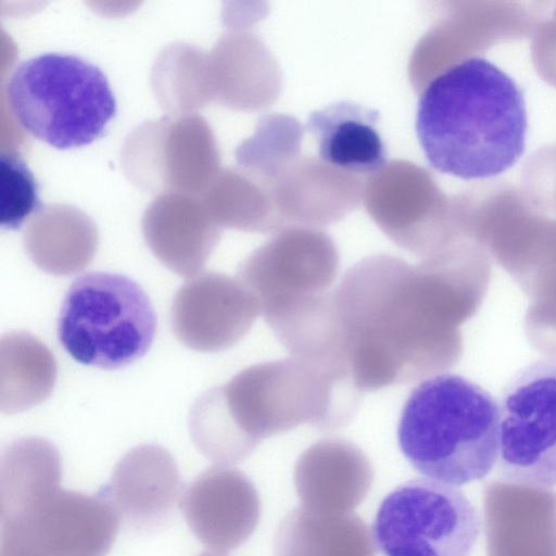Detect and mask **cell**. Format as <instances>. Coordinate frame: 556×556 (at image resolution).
Returning a JSON list of instances; mask_svg holds the SVG:
<instances>
[{"label": "cell", "instance_id": "cell-1", "mask_svg": "<svg viewBox=\"0 0 556 556\" xmlns=\"http://www.w3.org/2000/svg\"><path fill=\"white\" fill-rule=\"evenodd\" d=\"M333 302L343 362L361 392L429 378L455 357L450 324L460 304L429 261L366 257L344 273Z\"/></svg>", "mask_w": 556, "mask_h": 556}, {"label": "cell", "instance_id": "cell-2", "mask_svg": "<svg viewBox=\"0 0 556 556\" xmlns=\"http://www.w3.org/2000/svg\"><path fill=\"white\" fill-rule=\"evenodd\" d=\"M415 128L438 172L465 180L495 177L525 152V97L495 64L468 58L428 83L418 100Z\"/></svg>", "mask_w": 556, "mask_h": 556}, {"label": "cell", "instance_id": "cell-3", "mask_svg": "<svg viewBox=\"0 0 556 556\" xmlns=\"http://www.w3.org/2000/svg\"><path fill=\"white\" fill-rule=\"evenodd\" d=\"M498 421L490 392L459 375L439 374L410 392L397 441L415 470L457 486L484 478L496 465Z\"/></svg>", "mask_w": 556, "mask_h": 556}, {"label": "cell", "instance_id": "cell-4", "mask_svg": "<svg viewBox=\"0 0 556 556\" xmlns=\"http://www.w3.org/2000/svg\"><path fill=\"white\" fill-rule=\"evenodd\" d=\"M226 414L254 452L302 425L334 430L354 418L361 391L344 370L296 356L258 363L218 386Z\"/></svg>", "mask_w": 556, "mask_h": 556}, {"label": "cell", "instance_id": "cell-5", "mask_svg": "<svg viewBox=\"0 0 556 556\" xmlns=\"http://www.w3.org/2000/svg\"><path fill=\"white\" fill-rule=\"evenodd\" d=\"M5 96L25 131L61 150L91 143L116 113L106 76L73 54L49 52L24 60L10 75Z\"/></svg>", "mask_w": 556, "mask_h": 556}, {"label": "cell", "instance_id": "cell-6", "mask_svg": "<svg viewBox=\"0 0 556 556\" xmlns=\"http://www.w3.org/2000/svg\"><path fill=\"white\" fill-rule=\"evenodd\" d=\"M156 314L144 290L131 278L108 271L77 277L58 317V338L76 362L118 369L151 348Z\"/></svg>", "mask_w": 556, "mask_h": 556}, {"label": "cell", "instance_id": "cell-7", "mask_svg": "<svg viewBox=\"0 0 556 556\" xmlns=\"http://www.w3.org/2000/svg\"><path fill=\"white\" fill-rule=\"evenodd\" d=\"M480 527L476 507L459 489L421 478L383 498L372 529L384 556H469Z\"/></svg>", "mask_w": 556, "mask_h": 556}, {"label": "cell", "instance_id": "cell-8", "mask_svg": "<svg viewBox=\"0 0 556 556\" xmlns=\"http://www.w3.org/2000/svg\"><path fill=\"white\" fill-rule=\"evenodd\" d=\"M497 471L501 480L556 485V359L521 368L498 403Z\"/></svg>", "mask_w": 556, "mask_h": 556}, {"label": "cell", "instance_id": "cell-9", "mask_svg": "<svg viewBox=\"0 0 556 556\" xmlns=\"http://www.w3.org/2000/svg\"><path fill=\"white\" fill-rule=\"evenodd\" d=\"M0 520V556H106L119 525L99 494L61 486Z\"/></svg>", "mask_w": 556, "mask_h": 556}, {"label": "cell", "instance_id": "cell-10", "mask_svg": "<svg viewBox=\"0 0 556 556\" xmlns=\"http://www.w3.org/2000/svg\"><path fill=\"white\" fill-rule=\"evenodd\" d=\"M339 267L330 239L293 231L255 250L240 265L238 278L256 300L265 320L330 291Z\"/></svg>", "mask_w": 556, "mask_h": 556}, {"label": "cell", "instance_id": "cell-11", "mask_svg": "<svg viewBox=\"0 0 556 556\" xmlns=\"http://www.w3.org/2000/svg\"><path fill=\"white\" fill-rule=\"evenodd\" d=\"M260 314L256 300L238 277L206 271L177 290L170 325L185 346L219 352L237 344Z\"/></svg>", "mask_w": 556, "mask_h": 556}, {"label": "cell", "instance_id": "cell-12", "mask_svg": "<svg viewBox=\"0 0 556 556\" xmlns=\"http://www.w3.org/2000/svg\"><path fill=\"white\" fill-rule=\"evenodd\" d=\"M179 505L192 533L216 554L245 543L261 517L255 485L230 466L216 465L201 472L186 489Z\"/></svg>", "mask_w": 556, "mask_h": 556}, {"label": "cell", "instance_id": "cell-13", "mask_svg": "<svg viewBox=\"0 0 556 556\" xmlns=\"http://www.w3.org/2000/svg\"><path fill=\"white\" fill-rule=\"evenodd\" d=\"M181 490L179 469L172 454L157 444H141L117 462L99 495L127 529L148 533L172 518Z\"/></svg>", "mask_w": 556, "mask_h": 556}, {"label": "cell", "instance_id": "cell-14", "mask_svg": "<svg viewBox=\"0 0 556 556\" xmlns=\"http://www.w3.org/2000/svg\"><path fill=\"white\" fill-rule=\"evenodd\" d=\"M489 556H556V492L497 480L483 491Z\"/></svg>", "mask_w": 556, "mask_h": 556}, {"label": "cell", "instance_id": "cell-15", "mask_svg": "<svg viewBox=\"0 0 556 556\" xmlns=\"http://www.w3.org/2000/svg\"><path fill=\"white\" fill-rule=\"evenodd\" d=\"M374 468L367 455L342 438H326L298 458L293 482L302 506L317 511L349 513L367 496Z\"/></svg>", "mask_w": 556, "mask_h": 556}, {"label": "cell", "instance_id": "cell-16", "mask_svg": "<svg viewBox=\"0 0 556 556\" xmlns=\"http://www.w3.org/2000/svg\"><path fill=\"white\" fill-rule=\"evenodd\" d=\"M378 121L376 110L339 101L311 113L306 128L326 163L355 174H374L387 165Z\"/></svg>", "mask_w": 556, "mask_h": 556}, {"label": "cell", "instance_id": "cell-17", "mask_svg": "<svg viewBox=\"0 0 556 556\" xmlns=\"http://www.w3.org/2000/svg\"><path fill=\"white\" fill-rule=\"evenodd\" d=\"M274 556H376L371 533L356 514L299 506L277 527Z\"/></svg>", "mask_w": 556, "mask_h": 556}, {"label": "cell", "instance_id": "cell-18", "mask_svg": "<svg viewBox=\"0 0 556 556\" xmlns=\"http://www.w3.org/2000/svg\"><path fill=\"white\" fill-rule=\"evenodd\" d=\"M56 380L53 354L26 331H10L0 341V409L27 410L49 397Z\"/></svg>", "mask_w": 556, "mask_h": 556}, {"label": "cell", "instance_id": "cell-19", "mask_svg": "<svg viewBox=\"0 0 556 556\" xmlns=\"http://www.w3.org/2000/svg\"><path fill=\"white\" fill-rule=\"evenodd\" d=\"M62 460L53 443L24 437L2 450L0 518L13 515L61 486Z\"/></svg>", "mask_w": 556, "mask_h": 556}, {"label": "cell", "instance_id": "cell-20", "mask_svg": "<svg viewBox=\"0 0 556 556\" xmlns=\"http://www.w3.org/2000/svg\"><path fill=\"white\" fill-rule=\"evenodd\" d=\"M25 249L42 271L65 277L83 270L92 261L97 235L84 220L46 219L27 231Z\"/></svg>", "mask_w": 556, "mask_h": 556}, {"label": "cell", "instance_id": "cell-21", "mask_svg": "<svg viewBox=\"0 0 556 556\" xmlns=\"http://www.w3.org/2000/svg\"><path fill=\"white\" fill-rule=\"evenodd\" d=\"M144 233L157 260L185 278H193L203 269L218 240L215 229L185 218H150Z\"/></svg>", "mask_w": 556, "mask_h": 556}, {"label": "cell", "instance_id": "cell-22", "mask_svg": "<svg viewBox=\"0 0 556 556\" xmlns=\"http://www.w3.org/2000/svg\"><path fill=\"white\" fill-rule=\"evenodd\" d=\"M0 168V225L5 229H17L41 206L37 182L26 164L16 154L2 152Z\"/></svg>", "mask_w": 556, "mask_h": 556}, {"label": "cell", "instance_id": "cell-23", "mask_svg": "<svg viewBox=\"0 0 556 556\" xmlns=\"http://www.w3.org/2000/svg\"><path fill=\"white\" fill-rule=\"evenodd\" d=\"M200 556H224L223 554H216V553H203Z\"/></svg>", "mask_w": 556, "mask_h": 556}]
</instances>
